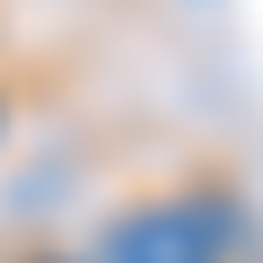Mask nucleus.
<instances>
[{
	"mask_svg": "<svg viewBox=\"0 0 263 263\" xmlns=\"http://www.w3.org/2000/svg\"><path fill=\"white\" fill-rule=\"evenodd\" d=\"M228 237L219 202H158L114 228V263H228Z\"/></svg>",
	"mask_w": 263,
	"mask_h": 263,
	"instance_id": "obj_1",
	"label": "nucleus"
}]
</instances>
